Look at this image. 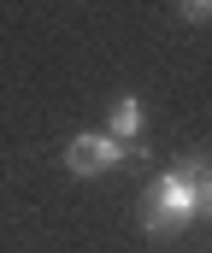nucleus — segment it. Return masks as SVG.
Wrapping results in <instances>:
<instances>
[{
    "mask_svg": "<svg viewBox=\"0 0 212 253\" xmlns=\"http://www.w3.org/2000/svg\"><path fill=\"white\" fill-rule=\"evenodd\" d=\"M177 6H183L189 24H207V18H212V0H177Z\"/></svg>",
    "mask_w": 212,
    "mask_h": 253,
    "instance_id": "nucleus-4",
    "label": "nucleus"
},
{
    "mask_svg": "<svg viewBox=\"0 0 212 253\" xmlns=\"http://www.w3.org/2000/svg\"><path fill=\"white\" fill-rule=\"evenodd\" d=\"M106 135H112V141H136V135H141V100H136V94H118V100H112Z\"/></svg>",
    "mask_w": 212,
    "mask_h": 253,
    "instance_id": "nucleus-3",
    "label": "nucleus"
},
{
    "mask_svg": "<svg viewBox=\"0 0 212 253\" xmlns=\"http://www.w3.org/2000/svg\"><path fill=\"white\" fill-rule=\"evenodd\" d=\"M124 165V141H112L106 129H83L65 141V171L71 177H106Z\"/></svg>",
    "mask_w": 212,
    "mask_h": 253,
    "instance_id": "nucleus-2",
    "label": "nucleus"
},
{
    "mask_svg": "<svg viewBox=\"0 0 212 253\" xmlns=\"http://www.w3.org/2000/svg\"><path fill=\"white\" fill-rule=\"evenodd\" d=\"M212 212V177H207V153H189L177 159L171 171H159L147 183V200H141V230L147 236H177L189 224H201Z\"/></svg>",
    "mask_w": 212,
    "mask_h": 253,
    "instance_id": "nucleus-1",
    "label": "nucleus"
}]
</instances>
